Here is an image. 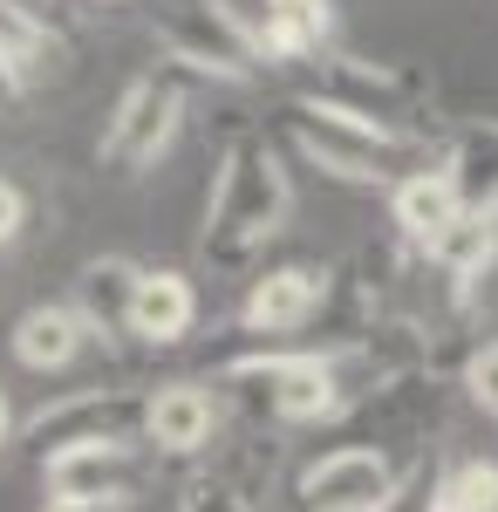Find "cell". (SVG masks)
Returning <instances> with one entry per match:
<instances>
[{"instance_id": "6da1fadb", "label": "cell", "mask_w": 498, "mask_h": 512, "mask_svg": "<svg viewBox=\"0 0 498 512\" xmlns=\"http://www.w3.org/2000/svg\"><path fill=\"white\" fill-rule=\"evenodd\" d=\"M287 212H294V171L280 158V144L273 137H239L219 158V178L205 192V233H198L205 267L239 274L246 260H260L273 239L287 233Z\"/></svg>"}, {"instance_id": "7a4b0ae2", "label": "cell", "mask_w": 498, "mask_h": 512, "mask_svg": "<svg viewBox=\"0 0 498 512\" xmlns=\"http://www.w3.org/2000/svg\"><path fill=\"white\" fill-rule=\"evenodd\" d=\"M157 48L192 69V76H212V82H253L260 69H273L260 55V35L253 21L226 7V0H178L157 14Z\"/></svg>"}, {"instance_id": "3957f363", "label": "cell", "mask_w": 498, "mask_h": 512, "mask_svg": "<svg viewBox=\"0 0 498 512\" xmlns=\"http://www.w3.org/2000/svg\"><path fill=\"white\" fill-rule=\"evenodd\" d=\"M294 103L328 110V117H342V123H362V130H376V137H389V144H410V130H403V117H410V76H396V69H383V62L328 55L321 82L301 89Z\"/></svg>"}, {"instance_id": "277c9868", "label": "cell", "mask_w": 498, "mask_h": 512, "mask_svg": "<svg viewBox=\"0 0 498 512\" xmlns=\"http://www.w3.org/2000/svg\"><path fill=\"white\" fill-rule=\"evenodd\" d=\"M178 117H185V89L178 76H137L123 96H116L110 123H103V164H110L116 178H144L164 151H171V137H178Z\"/></svg>"}, {"instance_id": "5b68a950", "label": "cell", "mask_w": 498, "mask_h": 512, "mask_svg": "<svg viewBox=\"0 0 498 512\" xmlns=\"http://www.w3.org/2000/svg\"><path fill=\"white\" fill-rule=\"evenodd\" d=\"M287 144H294L301 164L342 178V185H396V178H403L396 158L410 151V144H389V137H376V130L342 123V117H328V110H307V103L287 110Z\"/></svg>"}, {"instance_id": "8992f818", "label": "cell", "mask_w": 498, "mask_h": 512, "mask_svg": "<svg viewBox=\"0 0 498 512\" xmlns=\"http://www.w3.org/2000/svg\"><path fill=\"white\" fill-rule=\"evenodd\" d=\"M396 499H403V465L376 444L321 451L294 478V506L301 512H396Z\"/></svg>"}, {"instance_id": "52a82bcc", "label": "cell", "mask_w": 498, "mask_h": 512, "mask_svg": "<svg viewBox=\"0 0 498 512\" xmlns=\"http://www.w3.org/2000/svg\"><path fill=\"white\" fill-rule=\"evenodd\" d=\"M157 451L151 444H130V437H110V444H76V451H48L41 458V485L48 499H82V506H123L144 478H151Z\"/></svg>"}, {"instance_id": "ba28073f", "label": "cell", "mask_w": 498, "mask_h": 512, "mask_svg": "<svg viewBox=\"0 0 498 512\" xmlns=\"http://www.w3.org/2000/svg\"><path fill=\"white\" fill-rule=\"evenodd\" d=\"M144 431V396L130 390H76L62 403H41L28 417V444L48 451H76V444H110V437Z\"/></svg>"}, {"instance_id": "9c48e42d", "label": "cell", "mask_w": 498, "mask_h": 512, "mask_svg": "<svg viewBox=\"0 0 498 512\" xmlns=\"http://www.w3.org/2000/svg\"><path fill=\"white\" fill-rule=\"evenodd\" d=\"M328 294H335V274H328V267H273V274H260L253 287H246V301H239V328L260 335V342L301 335V328L321 321Z\"/></svg>"}, {"instance_id": "30bf717a", "label": "cell", "mask_w": 498, "mask_h": 512, "mask_svg": "<svg viewBox=\"0 0 498 512\" xmlns=\"http://www.w3.org/2000/svg\"><path fill=\"white\" fill-rule=\"evenodd\" d=\"M219 431V403L205 383H164L144 396V444L157 458H198Z\"/></svg>"}, {"instance_id": "8fae6325", "label": "cell", "mask_w": 498, "mask_h": 512, "mask_svg": "<svg viewBox=\"0 0 498 512\" xmlns=\"http://www.w3.org/2000/svg\"><path fill=\"white\" fill-rule=\"evenodd\" d=\"M458 219H464V192L451 185V171H437V164H417V171H403L389 185V226L410 246H423V253L451 233Z\"/></svg>"}, {"instance_id": "7c38bea8", "label": "cell", "mask_w": 498, "mask_h": 512, "mask_svg": "<svg viewBox=\"0 0 498 512\" xmlns=\"http://www.w3.org/2000/svg\"><path fill=\"white\" fill-rule=\"evenodd\" d=\"M137 287H144V267L123 260V253H103L89 260L69 287V308L82 315L89 335H130V308H137Z\"/></svg>"}, {"instance_id": "4fadbf2b", "label": "cell", "mask_w": 498, "mask_h": 512, "mask_svg": "<svg viewBox=\"0 0 498 512\" xmlns=\"http://www.w3.org/2000/svg\"><path fill=\"white\" fill-rule=\"evenodd\" d=\"M198 321V287L171 267H144V287H137V308H130V335L151 342V349H178Z\"/></svg>"}, {"instance_id": "5bb4252c", "label": "cell", "mask_w": 498, "mask_h": 512, "mask_svg": "<svg viewBox=\"0 0 498 512\" xmlns=\"http://www.w3.org/2000/svg\"><path fill=\"white\" fill-rule=\"evenodd\" d=\"M14 362L21 369H35V376H48V369H69L82 355V342H89V328H82L76 308H55V301H41V308H28V315L14 321Z\"/></svg>"}, {"instance_id": "9a60e30c", "label": "cell", "mask_w": 498, "mask_h": 512, "mask_svg": "<svg viewBox=\"0 0 498 512\" xmlns=\"http://www.w3.org/2000/svg\"><path fill=\"white\" fill-rule=\"evenodd\" d=\"M437 171H451V185L464 192V212H492L498 219V123L478 117L451 137V151L437 158Z\"/></svg>"}, {"instance_id": "2e32d148", "label": "cell", "mask_w": 498, "mask_h": 512, "mask_svg": "<svg viewBox=\"0 0 498 512\" xmlns=\"http://www.w3.org/2000/svg\"><path fill=\"white\" fill-rule=\"evenodd\" d=\"M492 260H498V219H492V212H464L458 226L430 246V267L451 280V294H458V301L492 274Z\"/></svg>"}, {"instance_id": "e0dca14e", "label": "cell", "mask_w": 498, "mask_h": 512, "mask_svg": "<svg viewBox=\"0 0 498 512\" xmlns=\"http://www.w3.org/2000/svg\"><path fill=\"white\" fill-rule=\"evenodd\" d=\"M260 7L267 14L253 21V35L267 62H301L328 41V0H260Z\"/></svg>"}, {"instance_id": "ac0fdd59", "label": "cell", "mask_w": 498, "mask_h": 512, "mask_svg": "<svg viewBox=\"0 0 498 512\" xmlns=\"http://www.w3.org/2000/svg\"><path fill=\"white\" fill-rule=\"evenodd\" d=\"M178 512H253V492L226 472H205L178 492Z\"/></svg>"}, {"instance_id": "d6986e66", "label": "cell", "mask_w": 498, "mask_h": 512, "mask_svg": "<svg viewBox=\"0 0 498 512\" xmlns=\"http://www.w3.org/2000/svg\"><path fill=\"white\" fill-rule=\"evenodd\" d=\"M444 492H451L464 512H498V465H478V458H471V465H458V472L444 478Z\"/></svg>"}, {"instance_id": "ffe728a7", "label": "cell", "mask_w": 498, "mask_h": 512, "mask_svg": "<svg viewBox=\"0 0 498 512\" xmlns=\"http://www.w3.org/2000/svg\"><path fill=\"white\" fill-rule=\"evenodd\" d=\"M464 396H471L485 417H498V342L464 355Z\"/></svg>"}, {"instance_id": "44dd1931", "label": "cell", "mask_w": 498, "mask_h": 512, "mask_svg": "<svg viewBox=\"0 0 498 512\" xmlns=\"http://www.w3.org/2000/svg\"><path fill=\"white\" fill-rule=\"evenodd\" d=\"M28 226V192L14 185V178H0V246H14Z\"/></svg>"}, {"instance_id": "7402d4cb", "label": "cell", "mask_w": 498, "mask_h": 512, "mask_svg": "<svg viewBox=\"0 0 498 512\" xmlns=\"http://www.w3.org/2000/svg\"><path fill=\"white\" fill-rule=\"evenodd\" d=\"M21 96H28V76H21V69H14V62L0 55V117H7V110H14Z\"/></svg>"}, {"instance_id": "603a6c76", "label": "cell", "mask_w": 498, "mask_h": 512, "mask_svg": "<svg viewBox=\"0 0 498 512\" xmlns=\"http://www.w3.org/2000/svg\"><path fill=\"white\" fill-rule=\"evenodd\" d=\"M41 512H123V506H82V499H48Z\"/></svg>"}, {"instance_id": "cb8c5ba5", "label": "cell", "mask_w": 498, "mask_h": 512, "mask_svg": "<svg viewBox=\"0 0 498 512\" xmlns=\"http://www.w3.org/2000/svg\"><path fill=\"white\" fill-rule=\"evenodd\" d=\"M423 512H464V506H458V499H451V492H444V485H437V499H430V506H423Z\"/></svg>"}, {"instance_id": "d4e9b609", "label": "cell", "mask_w": 498, "mask_h": 512, "mask_svg": "<svg viewBox=\"0 0 498 512\" xmlns=\"http://www.w3.org/2000/svg\"><path fill=\"white\" fill-rule=\"evenodd\" d=\"M7 437H14V410H7V396H0V451H7Z\"/></svg>"}, {"instance_id": "484cf974", "label": "cell", "mask_w": 498, "mask_h": 512, "mask_svg": "<svg viewBox=\"0 0 498 512\" xmlns=\"http://www.w3.org/2000/svg\"><path fill=\"white\" fill-rule=\"evenodd\" d=\"M103 7H116V0H103Z\"/></svg>"}]
</instances>
